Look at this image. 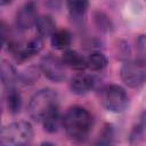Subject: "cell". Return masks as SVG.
I'll use <instances>...</instances> for the list:
<instances>
[{
  "mask_svg": "<svg viewBox=\"0 0 146 146\" xmlns=\"http://www.w3.org/2000/svg\"><path fill=\"white\" fill-rule=\"evenodd\" d=\"M11 2H13V0H0V5L1 6H7V5L11 3Z\"/></svg>",
  "mask_w": 146,
  "mask_h": 146,
  "instance_id": "7402d4cb",
  "label": "cell"
},
{
  "mask_svg": "<svg viewBox=\"0 0 146 146\" xmlns=\"http://www.w3.org/2000/svg\"><path fill=\"white\" fill-rule=\"evenodd\" d=\"M92 124L94 119L88 110L81 106H73L64 114L62 127L71 140L82 141L90 133Z\"/></svg>",
  "mask_w": 146,
  "mask_h": 146,
  "instance_id": "6da1fadb",
  "label": "cell"
},
{
  "mask_svg": "<svg viewBox=\"0 0 146 146\" xmlns=\"http://www.w3.org/2000/svg\"><path fill=\"white\" fill-rule=\"evenodd\" d=\"M34 27L38 32V35H40L41 38L51 36L52 33L57 30L56 29V22L54 21V18L50 15L39 16Z\"/></svg>",
  "mask_w": 146,
  "mask_h": 146,
  "instance_id": "7c38bea8",
  "label": "cell"
},
{
  "mask_svg": "<svg viewBox=\"0 0 146 146\" xmlns=\"http://www.w3.org/2000/svg\"><path fill=\"white\" fill-rule=\"evenodd\" d=\"M65 67L62 58L54 55H47L40 62V72L48 80L56 83H60L66 79Z\"/></svg>",
  "mask_w": 146,
  "mask_h": 146,
  "instance_id": "8992f818",
  "label": "cell"
},
{
  "mask_svg": "<svg viewBox=\"0 0 146 146\" xmlns=\"http://www.w3.org/2000/svg\"><path fill=\"white\" fill-rule=\"evenodd\" d=\"M62 60L66 67L82 72L87 68V58L75 50H66L62 56Z\"/></svg>",
  "mask_w": 146,
  "mask_h": 146,
  "instance_id": "9c48e42d",
  "label": "cell"
},
{
  "mask_svg": "<svg viewBox=\"0 0 146 146\" xmlns=\"http://www.w3.org/2000/svg\"><path fill=\"white\" fill-rule=\"evenodd\" d=\"M6 91H7L6 92L7 108H8L9 113L17 114L22 108V96L15 87L8 88V89H6Z\"/></svg>",
  "mask_w": 146,
  "mask_h": 146,
  "instance_id": "2e32d148",
  "label": "cell"
},
{
  "mask_svg": "<svg viewBox=\"0 0 146 146\" xmlns=\"http://www.w3.org/2000/svg\"><path fill=\"white\" fill-rule=\"evenodd\" d=\"M38 18L39 15H38L36 5L33 1L26 2L16 14V18H15L16 27L22 32L27 31L31 27L35 26Z\"/></svg>",
  "mask_w": 146,
  "mask_h": 146,
  "instance_id": "52a82bcc",
  "label": "cell"
},
{
  "mask_svg": "<svg viewBox=\"0 0 146 146\" xmlns=\"http://www.w3.org/2000/svg\"><path fill=\"white\" fill-rule=\"evenodd\" d=\"M136 52L137 60L146 65V34H141L138 36L136 41Z\"/></svg>",
  "mask_w": 146,
  "mask_h": 146,
  "instance_id": "d6986e66",
  "label": "cell"
},
{
  "mask_svg": "<svg viewBox=\"0 0 146 146\" xmlns=\"http://www.w3.org/2000/svg\"><path fill=\"white\" fill-rule=\"evenodd\" d=\"M95 84V80L91 75L87 73H78L73 75L70 80V90L72 94L82 96L88 94Z\"/></svg>",
  "mask_w": 146,
  "mask_h": 146,
  "instance_id": "ba28073f",
  "label": "cell"
},
{
  "mask_svg": "<svg viewBox=\"0 0 146 146\" xmlns=\"http://www.w3.org/2000/svg\"><path fill=\"white\" fill-rule=\"evenodd\" d=\"M95 23L99 30L105 31V32L112 31V29H113V24H112V21L110 19V17L100 11H97L95 14Z\"/></svg>",
  "mask_w": 146,
  "mask_h": 146,
  "instance_id": "ac0fdd59",
  "label": "cell"
},
{
  "mask_svg": "<svg viewBox=\"0 0 146 146\" xmlns=\"http://www.w3.org/2000/svg\"><path fill=\"white\" fill-rule=\"evenodd\" d=\"M114 136V132H113V127L107 124L105 125L104 130L102 131L100 136H99V139L97 141V144H111L112 143V138Z\"/></svg>",
  "mask_w": 146,
  "mask_h": 146,
  "instance_id": "44dd1931",
  "label": "cell"
},
{
  "mask_svg": "<svg viewBox=\"0 0 146 146\" xmlns=\"http://www.w3.org/2000/svg\"><path fill=\"white\" fill-rule=\"evenodd\" d=\"M0 75H1V82L2 86L8 89L11 87H15V83L18 80V73L16 68L7 60L2 59L0 64Z\"/></svg>",
  "mask_w": 146,
  "mask_h": 146,
  "instance_id": "30bf717a",
  "label": "cell"
},
{
  "mask_svg": "<svg viewBox=\"0 0 146 146\" xmlns=\"http://www.w3.org/2000/svg\"><path fill=\"white\" fill-rule=\"evenodd\" d=\"M145 133H146V111H143L138 115V117L130 131V135H129L130 144L139 143L145 137Z\"/></svg>",
  "mask_w": 146,
  "mask_h": 146,
  "instance_id": "8fae6325",
  "label": "cell"
},
{
  "mask_svg": "<svg viewBox=\"0 0 146 146\" xmlns=\"http://www.w3.org/2000/svg\"><path fill=\"white\" fill-rule=\"evenodd\" d=\"M42 127H43V130L49 132V133H54V132H57L58 129L62 127L63 124V116L60 115V112H59V108L52 111L51 113H49L42 121Z\"/></svg>",
  "mask_w": 146,
  "mask_h": 146,
  "instance_id": "9a60e30c",
  "label": "cell"
},
{
  "mask_svg": "<svg viewBox=\"0 0 146 146\" xmlns=\"http://www.w3.org/2000/svg\"><path fill=\"white\" fill-rule=\"evenodd\" d=\"M58 108V95L50 88L36 91L30 99L27 112L35 122H41L49 113Z\"/></svg>",
  "mask_w": 146,
  "mask_h": 146,
  "instance_id": "7a4b0ae2",
  "label": "cell"
},
{
  "mask_svg": "<svg viewBox=\"0 0 146 146\" xmlns=\"http://www.w3.org/2000/svg\"><path fill=\"white\" fill-rule=\"evenodd\" d=\"M33 139V128L26 121L13 122L2 128L0 133V143L2 145L22 146L27 145Z\"/></svg>",
  "mask_w": 146,
  "mask_h": 146,
  "instance_id": "3957f363",
  "label": "cell"
},
{
  "mask_svg": "<svg viewBox=\"0 0 146 146\" xmlns=\"http://www.w3.org/2000/svg\"><path fill=\"white\" fill-rule=\"evenodd\" d=\"M66 6L70 13V16L73 19L82 21L88 11L89 1L88 0H66Z\"/></svg>",
  "mask_w": 146,
  "mask_h": 146,
  "instance_id": "5bb4252c",
  "label": "cell"
},
{
  "mask_svg": "<svg viewBox=\"0 0 146 146\" xmlns=\"http://www.w3.org/2000/svg\"><path fill=\"white\" fill-rule=\"evenodd\" d=\"M50 42L52 48L57 50H65L72 43V34L68 30L65 29L56 30L50 36Z\"/></svg>",
  "mask_w": 146,
  "mask_h": 146,
  "instance_id": "4fadbf2b",
  "label": "cell"
},
{
  "mask_svg": "<svg viewBox=\"0 0 146 146\" xmlns=\"http://www.w3.org/2000/svg\"><path fill=\"white\" fill-rule=\"evenodd\" d=\"M122 82L129 88L138 89L146 83V65L136 60H125L120 68Z\"/></svg>",
  "mask_w": 146,
  "mask_h": 146,
  "instance_id": "5b68a950",
  "label": "cell"
},
{
  "mask_svg": "<svg viewBox=\"0 0 146 146\" xmlns=\"http://www.w3.org/2000/svg\"><path fill=\"white\" fill-rule=\"evenodd\" d=\"M100 102L107 111L122 113L129 106V96L121 86L110 84L102 90Z\"/></svg>",
  "mask_w": 146,
  "mask_h": 146,
  "instance_id": "277c9868",
  "label": "cell"
},
{
  "mask_svg": "<svg viewBox=\"0 0 146 146\" xmlns=\"http://www.w3.org/2000/svg\"><path fill=\"white\" fill-rule=\"evenodd\" d=\"M86 58H87V68L94 72L103 71L108 64L107 57L100 51H92Z\"/></svg>",
  "mask_w": 146,
  "mask_h": 146,
  "instance_id": "e0dca14e",
  "label": "cell"
},
{
  "mask_svg": "<svg viewBox=\"0 0 146 146\" xmlns=\"http://www.w3.org/2000/svg\"><path fill=\"white\" fill-rule=\"evenodd\" d=\"M39 71L36 68H34V67H30L26 71L22 72V74L18 75V80L22 81L24 84H32L39 78Z\"/></svg>",
  "mask_w": 146,
  "mask_h": 146,
  "instance_id": "ffe728a7",
  "label": "cell"
}]
</instances>
